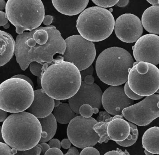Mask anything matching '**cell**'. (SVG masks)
I'll return each mask as SVG.
<instances>
[{"label":"cell","mask_w":159,"mask_h":155,"mask_svg":"<svg viewBox=\"0 0 159 155\" xmlns=\"http://www.w3.org/2000/svg\"><path fill=\"white\" fill-rule=\"evenodd\" d=\"M15 55L21 69L25 70L32 62L44 64L54 61L56 54L64 55L66 41L54 26L40 27L16 37Z\"/></svg>","instance_id":"6da1fadb"},{"label":"cell","mask_w":159,"mask_h":155,"mask_svg":"<svg viewBox=\"0 0 159 155\" xmlns=\"http://www.w3.org/2000/svg\"><path fill=\"white\" fill-rule=\"evenodd\" d=\"M80 72L72 63L58 56L52 64L44 63L41 77L42 88L54 99L66 100L80 89L82 82Z\"/></svg>","instance_id":"7a4b0ae2"},{"label":"cell","mask_w":159,"mask_h":155,"mask_svg":"<svg viewBox=\"0 0 159 155\" xmlns=\"http://www.w3.org/2000/svg\"><path fill=\"white\" fill-rule=\"evenodd\" d=\"M42 131L39 118L27 111L14 113L2 126L1 135L11 148L26 150L37 145Z\"/></svg>","instance_id":"3957f363"},{"label":"cell","mask_w":159,"mask_h":155,"mask_svg":"<svg viewBox=\"0 0 159 155\" xmlns=\"http://www.w3.org/2000/svg\"><path fill=\"white\" fill-rule=\"evenodd\" d=\"M134 64L132 55L125 49L111 47L98 55L96 62V71L102 82L110 86H119L127 81Z\"/></svg>","instance_id":"277c9868"},{"label":"cell","mask_w":159,"mask_h":155,"mask_svg":"<svg viewBox=\"0 0 159 155\" xmlns=\"http://www.w3.org/2000/svg\"><path fill=\"white\" fill-rule=\"evenodd\" d=\"M115 20L110 11L99 6L90 7L81 13L77 20L78 32L87 40H105L114 30Z\"/></svg>","instance_id":"5b68a950"},{"label":"cell","mask_w":159,"mask_h":155,"mask_svg":"<svg viewBox=\"0 0 159 155\" xmlns=\"http://www.w3.org/2000/svg\"><path fill=\"white\" fill-rule=\"evenodd\" d=\"M5 12L18 34L38 28L45 17L41 0H8Z\"/></svg>","instance_id":"8992f818"},{"label":"cell","mask_w":159,"mask_h":155,"mask_svg":"<svg viewBox=\"0 0 159 155\" xmlns=\"http://www.w3.org/2000/svg\"><path fill=\"white\" fill-rule=\"evenodd\" d=\"M34 99V88L25 80L11 78L0 85V108L7 112L26 110Z\"/></svg>","instance_id":"52a82bcc"},{"label":"cell","mask_w":159,"mask_h":155,"mask_svg":"<svg viewBox=\"0 0 159 155\" xmlns=\"http://www.w3.org/2000/svg\"><path fill=\"white\" fill-rule=\"evenodd\" d=\"M127 82L135 93L143 97L152 95L159 88V69L150 63L139 62L129 71Z\"/></svg>","instance_id":"ba28073f"},{"label":"cell","mask_w":159,"mask_h":155,"mask_svg":"<svg viewBox=\"0 0 159 155\" xmlns=\"http://www.w3.org/2000/svg\"><path fill=\"white\" fill-rule=\"evenodd\" d=\"M66 48L63 55L64 60L74 64L81 70L86 69L93 63L96 51L93 42L81 35H73L65 40Z\"/></svg>","instance_id":"9c48e42d"},{"label":"cell","mask_w":159,"mask_h":155,"mask_svg":"<svg viewBox=\"0 0 159 155\" xmlns=\"http://www.w3.org/2000/svg\"><path fill=\"white\" fill-rule=\"evenodd\" d=\"M97 122L92 117L77 116L72 119L67 129L68 138L71 144L80 148L95 145L100 139L93 129L94 125Z\"/></svg>","instance_id":"30bf717a"},{"label":"cell","mask_w":159,"mask_h":155,"mask_svg":"<svg viewBox=\"0 0 159 155\" xmlns=\"http://www.w3.org/2000/svg\"><path fill=\"white\" fill-rule=\"evenodd\" d=\"M124 117L139 126H144L159 117V95L146 96L139 103L124 108Z\"/></svg>","instance_id":"8fae6325"},{"label":"cell","mask_w":159,"mask_h":155,"mask_svg":"<svg viewBox=\"0 0 159 155\" xmlns=\"http://www.w3.org/2000/svg\"><path fill=\"white\" fill-rule=\"evenodd\" d=\"M114 30L120 40L126 43H133L142 36L143 26L142 22L136 16L125 14L116 20Z\"/></svg>","instance_id":"7c38bea8"},{"label":"cell","mask_w":159,"mask_h":155,"mask_svg":"<svg viewBox=\"0 0 159 155\" xmlns=\"http://www.w3.org/2000/svg\"><path fill=\"white\" fill-rule=\"evenodd\" d=\"M133 55L137 62L159 64V37L149 34L140 37L132 47Z\"/></svg>","instance_id":"4fadbf2b"},{"label":"cell","mask_w":159,"mask_h":155,"mask_svg":"<svg viewBox=\"0 0 159 155\" xmlns=\"http://www.w3.org/2000/svg\"><path fill=\"white\" fill-rule=\"evenodd\" d=\"M102 90L96 83L88 84L82 81L80 87L76 94L68 99L69 104L75 113L80 115V108L84 104L93 108H100L103 95Z\"/></svg>","instance_id":"5bb4252c"},{"label":"cell","mask_w":159,"mask_h":155,"mask_svg":"<svg viewBox=\"0 0 159 155\" xmlns=\"http://www.w3.org/2000/svg\"><path fill=\"white\" fill-rule=\"evenodd\" d=\"M133 100L125 94L124 87L111 86L103 93L102 104L104 109L112 116L122 115L124 108L134 104Z\"/></svg>","instance_id":"9a60e30c"},{"label":"cell","mask_w":159,"mask_h":155,"mask_svg":"<svg viewBox=\"0 0 159 155\" xmlns=\"http://www.w3.org/2000/svg\"><path fill=\"white\" fill-rule=\"evenodd\" d=\"M54 108V99L48 95L42 88L34 91V100L26 111L38 118H42L50 115Z\"/></svg>","instance_id":"2e32d148"},{"label":"cell","mask_w":159,"mask_h":155,"mask_svg":"<svg viewBox=\"0 0 159 155\" xmlns=\"http://www.w3.org/2000/svg\"><path fill=\"white\" fill-rule=\"evenodd\" d=\"M53 5L59 13L69 16L82 12L87 7L89 0H52Z\"/></svg>","instance_id":"e0dca14e"},{"label":"cell","mask_w":159,"mask_h":155,"mask_svg":"<svg viewBox=\"0 0 159 155\" xmlns=\"http://www.w3.org/2000/svg\"><path fill=\"white\" fill-rule=\"evenodd\" d=\"M131 127L128 122L121 118L111 121L107 129V134L111 140L115 142H122L128 137Z\"/></svg>","instance_id":"ac0fdd59"},{"label":"cell","mask_w":159,"mask_h":155,"mask_svg":"<svg viewBox=\"0 0 159 155\" xmlns=\"http://www.w3.org/2000/svg\"><path fill=\"white\" fill-rule=\"evenodd\" d=\"M0 66L2 67L8 63L13 56L16 48V42L11 34L2 30L0 31Z\"/></svg>","instance_id":"d6986e66"},{"label":"cell","mask_w":159,"mask_h":155,"mask_svg":"<svg viewBox=\"0 0 159 155\" xmlns=\"http://www.w3.org/2000/svg\"><path fill=\"white\" fill-rule=\"evenodd\" d=\"M141 22L146 31L159 35V5H153L146 9L142 15Z\"/></svg>","instance_id":"ffe728a7"},{"label":"cell","mask_w":159,"mask_h":155,"mask_svg":"<svg viewBox=\"0 0 159 155\" xmlns=\"http://www.w3.org/2000/svg\"><path fill=\"white\" fill-rule=\"evenodd\" d=\"M143 148L153 154H159V127H151L142 136Z\"/></svg>","instance_id":"44dd1931"},{"label":"cell","mask_w":159,"mask_h":155,"mask_svg":"<svg viewBox=\"0 0 159 155\" xmlns=\"http://www.w3.org/2000/svg\"><path fill=\"white\" fill-rule=\"evenodd\" d=\"M42 131L39 143H46L54 136L57 130V121L53 113L45 117L39 118Z\"/></svg>","instance_id":"7402d4cb"},{"label":"cell","mask_w":159,"mask_h":155,"mask_svg":"<svg viewBox=\"0 0 159 155\" xmlns=\"http://www.w3.org/2000/svg\"><path fill=\"white\" fill-rule=\"evenodd\" d=\"M76 113L72 109L69 104L62 103L57 107L54 108L53 114L58 123L66 124L76 117ZM79 116V115H78Z\"/></svg>","instance_id":"603a6c76"},{"label":"cell","mask_w":159,"mask_h":155,"mask_svg":"<svg viewBox=\"0 0 159 155\" xmlns=\"http://www.w3.org/2000/svg\"><path fill=\"white\" fill-rule=\"evenodd\" d=\"M124 117L123 115H116L112 117H111L110 118L107 119L106 121H104L98 122L93 126V129L98 134L100 137L98 143L99 144H102L103 142L107 143L108 142L110 138L109 137L107 134V129L108 125L111 121L112 120L115 118H123Z\"/></svg>","instance_id":"cb8c5ba5"},{"label":"cell","mask_w":159,"mask_h":155,"mask_svg":"<svg viewBox=\"0 0 159 155\" xmlns=\"http://www.w3.org/2000/svg\"><path fill=\"white\" fill-rule=\"evenodd\" d=\"M129 122L130 127H131V131H130V133L128 135V137L124 141L116 142V143L119 145L121 146L122 147H125L131 146L134 144L136 142L139 136L138 130L136 125L130 122Z\"/></svg>","instance_id":"d4e9b609"},{"label":"cell","mask_w":159,"mask_h":155,"mask_svg":"<svg viewBox=\"0 0 159 155\" xmlns=\"http://www.w3.org/2000/svg\"><path fill=\"white\" fill-rule=\"evenodd\" d=\"M31 73L38 77H41L43 64L37 62H32L29 65Z\"/></svg>","instance_id":"484cf974"},{"label":"cell","mask_w":159,"mask_h":155,"mask_svg":"<svg viewBox=\"0 0 159 155\" xmlns=\"http://www.w3.org/2000/svg\"><path fill=\"white\" fill-rule=\"evenodd\" d=\"M80 114L84 117H91L93 114V108L88 104L82 105L80 108Z\"/></svg>","instance_id":"4316f807"},{"label":"cell","mask_w":159,"mask_h":155,"mask_svg":"<svg viewBox=\"0 0 159 155\" xmlns=\"http://www.w3.org/2000/svg\"><path fill=\"white\" fill-rule=\"evenodd\" d=\"M96 5L102 8H110L117 4L119 0H92Z\"/></svg>","instance_id":"83f0119b"},{"label":"cell","mask_w":159,"mask_h":155,"mask_svg":"<svg viewBox=\"0 0 159 155\" xmlns=\"http://www.w3.org/2000/svg\"><path fill=\"white\" fill-rule=\"evenodd\" d=\"M42 149L37 145L32 148L26 150H18L16 155H40L41 154Z\"/></svg>","instance_id":"f1b7e54d"},{"label":"cell","mask_w":159,"mask_h":155,"mask_svg":"<svg viewBox=\"0 0 159 155\" xmlns=\"http://www.w3.org/2000/svg\"><path fill=\"white\" fill-rule=\"evenodd\" d=\"M124 91L125 94L127 96L132 100H138L143 98V96L138 95L137 94L135 93L129 87L128 85V82H125V85L124 86Z\"/></svg>","instance_id":"f546056e"},{"label":"cell","mask_w":159,"mask_h":155,"mask_svg":"<svg viewBox=\"0 0 159 155\" xmlns=\"http://www.w3.org/2000/svg\"><path fill=\"white\" fill-rule=\"evenodd\" d=\"M0 155H13L12 148L8 144L3 142L0 143Z\"/></svg>","instance_id":"4dcf8cb0"},{"label":"cell","mask_w":159,"mask_h":155,"mask_svg":"<svg viewBox=\"0 0 159 155\" xmlns=\"http://www.w3.org/2000/svg\"><path fill=\"white\" fill-rule=\"evenodd\" d=\"M80 155H100V153L96 148L93 147V146H89L84 148L80 153Z\"/></svg>","instance_id":"1f68e13d"},{"label":"cell","mask_w":159,"mask_h":155,"mask_svg":"<svg viewBox=\"0 0 159 155\" xmlns=\"http://www.w3.org/2000/svg\"><path fill=\"white\" fill-rule=\"evenodd\" d=\"M93 67L92 65L86 69L80 71L82 81H84V78L86 76L88 75H93Z\"/></svg>","instance_id":"d6a6232c"},{"label":"cell","mask_w":159,"mask_h":155,"mask_svg":"<svg viewBox=\"0 0 159 155\" xmlns=\"http://www.w3.org/2000/svg\"><path fill=\"white\" fill-rule=\"evenodd\" d=\"M111 117L110 114L107 111H100L99 113V115L97 118V121L98 122L104 121L107 119L110 118Z\"/></svg>","instance_id":"836d02e7"},{"label":"cell","mask_w":159,"mask_h":155,"mask_svg":"<svg viewBox=\"0 0 159 155\" xmlns=\"http://www.w3.org/2000/svg\"><path fill=\"white\" fill-rule=\"evenodd\" d=\"M63 155L64 154L60 150V148H51L45 153V155Z\"/></svg>","instance_id":"e575fe53"},{"label":"cell","mask_w":159,"mask_h":155,"mask_svg":"<svg viewBox=\"0 0 159 155\" xmlns=\"http://www.w3.org/2000/svg\"><path fill=\"white\" fill-rule=\"evenodd\" d=\"M105 155H129V152H127L126 150L125 151H122L119 148H117L116 150H111L107 152Z\"/></svg>","instance_id":"d590c367"},{"label":"cell","mask_w":159,"mask_h":155,"mask_svg":"<svg viewBox=\"0 0 159 155\" xmlns=\"http://www.w3.org/2000/svg\"><path fill=\"white\" fill-rule=\"evenodd\" d=\"M9 21L6 15V13L1 11H0V26H3L8 23Z\"/></svg>","instance_id":"8d00e7d4"},{"label":"cell","mask_w":159,"mask_h":155,"mask_svg":"<svg viewBox=\"0 0 159 155\" xmlns=\"http://www.w3.org/2000/svg\"><path fill=\"white\" fill-rule=\"evenodd\" d=\"M50 148H60L61 147V142L57 139H52L49 142Z\"/></svg>","instance_id":"74e56055"},{"label":"cell","mask_w":159,"mask_h":155,"mask_svg":"<svg viewBox=\"0 0 159 155\" xmlns=\"http://www.w3.org/2000/svg\"><path fill=\"white\" fill-rule=\"evenodd\" d=\"M37 145L41 148L42 152L41 154L42 155H45V153H46V151L51 148L49 144H46V143H44H44H41L40 144L39 143Z\"/></svg>","instance_id":"f35d334b"},{"label":"cell","mask_w":159,"mask_h":155,"mask_svg":"<svg viewBox=\"0 0 159 155\" xmlns=\"http://www.w3.org/2000/svg\"><path fill=\"white\" fill-rule=\"evenodd\" d=\"M71 142L69 139H64L61 142V147L65 149L69 148L71 146Z\"/></svg>","instance_id":"ab89813d"},{"label":"cell","mask_w":159,"mask_h":155,"mask_svg":"<svg viewBox=\"0 0 159 155\" xmlns=\"http://www.w3.org/2000/svg\"><path fill=\"white\" fill-rule=\"evenodd\" d=\"M66 155H80L79 150L75 147H71L69 149L66 153L65 154Z\"/></svg>","instance_id":"60d3db41"},{"label":"cell","mask_w":159,"mask_h":155,"mask_svg":"<svg viewBox=\"0 0 159 155\" xmlns=\"http://www.w3.org/2000/svg\"><path fill=\"white\" fill-rule=\"evenodd\" d=\"M53 20V17L52 16H45L43 23L45 25L49 26L52 23Z\"/></svg>","instance_id":"b9f144b4"},{"label":"cell","mask_w":159,"mask_h":155,"mask_svg":"<svg viewBox=\"0 0 159 155\" xmlns=\"http://www.w3.org/2000/svg\"><path fill=\"white\" fill-rule=\"evenodd\" d=\"M12 78H22L23 79L25 80L26 81L28 82L33 86V88H34V83H33V82L31 80V79L29 78V77H28L27 76H26L24 75H17L14 76L13 77H12Z\"/></svg>","instance_id":"7bdbcfd3"},{"label":"cell","mask_w":159,"mask_h":155,"mask_svg":"<svg viewBox=\"0 0 159 155\" xmlns=\"http://www.w3.org/2000/svg\"><path fill=\"white\" fill-rule=\"evenodd\" d=\"M7 111L0 108V122H4L8 117V114Z\"/></svg>","instance_id":"ee69618b"},{"label":"cell","mask_w":159,"mask_h":155,"mask_svg":"<svg viewBox=\"0 0 159 155\" xmlns=\"http://www.w3.org/2000/svg\"><path fill=\"white\" fill-rule=\"evenodd\" d=\"M94 78L93 75H88L85 77L84 81L88 84H92L94 82Z\"/></svg>","instance_id":"f6af8a7d"},{"label":"cell","mask_w":159,"mask_h":155,"mask_svg":"<svg viewBox=\"0 0 159 155\" xmlns=\"http://www.w3.org/2000/svg\"><path fill=\"white\" fill-rule=\"evenodd\" d=\"M129 0H119L117 4V6L119 7H125L128 5Z\"/></svg>","instance_id":"bcb514c9"},{"label":"cell","mask_w":159,"mask_h":155,"mask_svg":"<svg viewBox=\"0 0 159 155\" xmlns=\"http://www.w3.org/2000/svg\"><path fill=\"white\" fill-rule=\"evenodd\" d=\"M6 4L4 0H0V11H3L4 9H6Z\"/></svg>","instance_id":"7dc6e473"},{"label":"cell","mask_w":159,"mask_h":155,"mask_svg":"<svg viewBox=\"0 0 159 155\" xmlns=\"http://www.w3.org/2000/svg\"><path fill=\"white\" fill-rule=\"evenodd\" d=\"M147 2L153 5H159L158 4V1L159 0H147Z\"/></svg>","instance_id":"c3c4849f"},{"label":"cell","mask_w":159,"mask_h":155,"mask_svg":"<svg viewBox=\"0 0 159 155\" xmlns=\"http://www.w3.org/2000/svg\"><path fill=\"white\" fill-rule=\"evenodd\" d=\"M55 101V108L57 107L61 104V102H60V100H57V99H54Z\"/></svg>","instance_id":"681fc988"},{"label":"cell","mask_w":159,"mask_h":155,"mask_svg":"<svg viewBox=\"0 0 159 155\" xmlns=\"http://www.w3.org/2000/svg\"><path fill=\"white\" fill-rule=\"evenodd\" d=\"M98 109H98V108H93V113H94V114H97V113H98V111H99Z\"/></svg>","instance_id":"f907efd6"},{"label":"cell","mask_w":159,"mask_h":155,"mask_svg":"<svg viewBox=\"0 0 159 155\" xmlns=\"http://www.w3.org/2000/svg\"><path fill=\"white\" fill-rule=\"evenodd\" d=\"M144 152H145V154L146 155H153L154 154H152V153H151V152H149L148 150H146L145 149V151H144Z\"/></svg>","instance_id":"816d5d0a"},{"label":"cell","mask_w":159,"mask_h":155,"mask_svg":"<svg viewBox=\"0 0 159 155\" xmlns=\"http://www.w3.org/2000/svg\"><path fill=\"white\" fill-rule=\"evenodd\" d=\"M3 27L4 29H9L10 27V24H9V23H7V24H6V25H5L3 26Z\"/></svg>","instance_id":"f5cc1de1"},{"label":"cell","mask_w":159,"mask_h":155,"mask_svg":"<svg viewBox=\"0 0 159 155\" xmlns=\"http://www.w3.org/2000/svg\"><path fill=\"white\" fill-rule=\"evenodd\" d=\"M157 93L159 94V89H158V90H157V91H156V92Z\"/></svg>","instance_id":"db71d44e"},{"label":"cell","mask_w":159,"mask_h":155,"mask_svg":"<svg viewBox=\"0 0 159 155\" xmlns=\"http://www.w3.org/2000/svg\"><path fill=\"white\" fill-rule=\"evenodd\" d=\"M158 4H159V1H158Z\"/></svg>","instance_id":"11a10c76"}]
</instances>
